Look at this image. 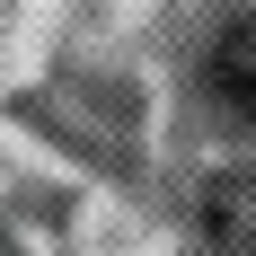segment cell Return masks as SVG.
<instances>
[{"instance_id": "1", "label": "cell", "mask_w": 256, "mask_h": 256, "mask_svg": "<svg viewBox=\"0 0 256 256\" xmlns=\"http://www.w3.org/2000/svg\"><path fill=\"white\" fill-rule=\"evenodd\" d=\"M204 98L221 124H256V18H230L204 53Z\"/></svg>"}, {"instance_id": "2", "label": "cell", "mask_w": 256, "mask_h": 256, "mask_svg": "<svg viewBox=\"0 0 256 256\" xmlns=\"http://www.w3.org/2000/svg\"><path fill=\"white\" fill-rule=\"evenodd\" d=\"M194 221H204L212 256H256V168H230L194 194Z\"/></svg>"}]
</instances>
